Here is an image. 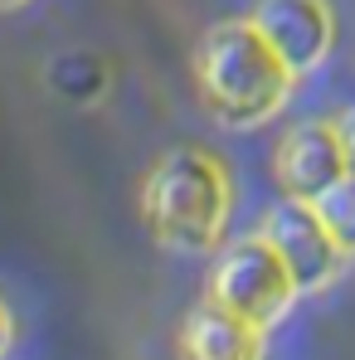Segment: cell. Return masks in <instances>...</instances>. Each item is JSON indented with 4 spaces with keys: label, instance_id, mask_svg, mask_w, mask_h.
<instances>
[{
    "label": "cell",
    "instance_id": "11",
    "mask_svg": "<svg viewBox=\"0 0 355 360\" xmlns=\"http://www.w3.org/2000/svg\"><path fill=\"white\" fill-rule=\"evenodd\" d=\"M5 5H25V0H0V10H5Z\"/></svg>",
    "mask_w": 355,
    "mask_h": 360
},
{
    "label": "cell",
    "instance_id": "4",
    "mask_svg": "<svg viewBox=\"0 0 355 360\" xmlns=\"http://www.w3.org/2000/svg\"><path fill=\"white\" fill-rule=\"evenodd\" d=\"M263 239L278 248V258L288 263V273H292V283L302 292H321L341 273V263H346V248L336 243V234L326 229V219L316 214L311 200H292L288 195L263 219Z\"/></svg>",
    "mask_w": 355,
    "mask_h": 360
},
{
    "label": "cell",
    "instance_id": "7",
    "mask_svg": "<svg viewBox=\"0 0 355 360\" xmlns=\"http://www.w3.org/2000/svg\"><path fill=\"white\" fill-rule=\"evenodd\" d=\"M190 356H209V360H229V356H258L263 351V331L253 321H243L238 311H229L224 302H205L195 307V316L185 321V341H180Z\"/></svg>",
    "mask_w": 355,
    "mask_h": 360
},
{
    "label": "cell",
    "instance_id": "2",
    "mask_svg": "<svg viewBox=\"0 0 355 360\" xmlns=\"http://www.w3.org/2000/svg\"><path fill=\"white\" fill-rule=\"evenodd\" d=\"M229 200H234V190H229L224 166L200 146H180L151 171L141 210H146L151 234L166 248L205 253L224 239Z\"/></svg>",
    "mask_w": 355,
    "mask_h": 360
},
{
    "label": "cell",
    "instance_id": "5",
    "mask_svg": "<svg viewBox=\"0 0 355 360\" xmlns=\"http://www.w3.org/2000/svg\"><path fill=\"white\" fill-rule=\"evenodd\" d=\"M341 176H351L341 122H302L278 146V180L292 200H321Z\"/></svg>",
    "mask_w": 355,
    "mask_h": 360
},
{
    "label": "cell",
    "instance_id": "6",
    "mask_svg": "<svg viewBox=\"0 0 355 360\" xmlns=\"http://www.w3.org/2000/svg\"><path fill=\"white\" fill-rule=\"evenodd\" d=\"M253 25L268 34V44L288 59L292 73H311L331 49V5L326 0H263L253 10Z\"/></svg>",
    "mask_w": 355,
    "mask_h": 360
},
{
    "label": "cell",
    "instance_id": "8",
    "mask_svg": "<svg viewBox=\"0 0 355 360\" xmlns=\"http://www.w3.org/2000/svg\"><path fill=\"white\" fill-rule=\"evenodd\" d=\"M311 205H316V214L326 219V229L336 234V243H341L346 253H355V171L341 176L321 200H311Z\"/></svg>",
    "mask_w": 355,
    "mask_h": 360
},
{
    "label": "cell",
    "instance_id": "1",
    "mask_svg": "<svg viewBox=\"0 0 355 360\" xmlns=\"http://www.w3.org/2000/svg\"><path fill=\"white\" fill-rule=\"evenodd\" d=\"M200 98L224 127H258L292 93V68L253 20L214 25L195 54Z\"/></svg>",
    "mask_w": 355,
    "mask_h": 360
},
{
    "label": "cell",
    "instance_id": "10",
    "mask_svg": "<svg viewBox=\"0 0 355 360\" xmlns=\"http://www.w3.org/2000/svg\"><path fill=\"white\" fill-rule=\"evenodd\" d=\"M5 351H10V311L0 307V356H5Z\"/></svg>",
    "mask_w": 355,
    "mask_h": 360
},
{
    "label": "cell",
    "instance_id": "9",
    "mask_svg": "<svg viewBox=\"0 0 355 360\" xmlns=\"http://www.w3.org/2000/svg\"><path fill=\"white\" fill-rule=\"evenodd\" d=\"M341 136H346V161H351V171H355V112L341 122Z\"/></svg>",
    "mask_w": 355,
    "mask_h": 360
},
{
    "label": "cell",
    "instance_id": "3",
    "mask_svg": "<svg viewBox=\"0 0 355 360\" xmlns=\"http://www.w3.org/2000/svg\"><path fill=\"white\" fill-rule=\"evenodd\" d=\"M297 292H302V288L292 283L288 263L278 258V248L263 239V234L234 243V248L219 258L214 283H209V297L224 302L229 311H238L243 321H253L258 331H268V326L292 307Z\"/></svg>",
    "mask_w": 355,
    "mask_h": 360
}]
</instances>
